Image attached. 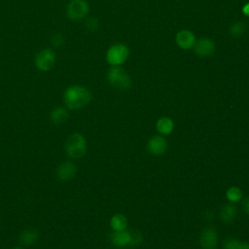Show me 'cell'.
<instances>
[{"label":"cell","instance_id":"obj_1","mask_svg":"<svg viewBox=\"0 0 249 249\" xmlns=\"http://www.w3.org/2000/svg\"><path fill=\"white\" fill-rule=\"evenodd\" d=\"M91 92L84 86L74 85L68 87L63 94L66 107L70 110H76L85 107L91 100Z\"/></svg>","mask_w":249,"mask_h":249},{"label":"cell","instance_id":"obj_2","mask_svg":"<svg viewBox=\"0 0 249 249\" xmlns=\"http://www.w3.org/2000/svg\"><path fill=\"white\" fill-rule=\"evenodd\" d=\"M111 243L120 248L138 246L142 242V234L136 230L114 231L110 234Z\"/></svg>","mask_w":249,"mask_h":249},{"label":"cell","instance_id":"obj_3","mask_svg":"<svg viewBox=\"0 0 249 249\" xmlns=\"http://www.w3.org/2000/svg\"><path fill=\"white\" fill-rule=\"evenodd\" d=\"M65 152L70 159H81L87 152L86 138L78 132L69 135L65 141Z\"/></svg>","mask_w":249,"mask_h":249},{"label":"cell","instance_id":"obj_4","mask_svg":"<svg viewBox=\"0 0 249 249\" xmlns=\"http://www.w3.org/2000/svg\"><path fill=\"white\" fill-rule=\"evenodd\" d=\"M107 79L112 87L120 90L131 88V79L127 72L121 66H112L107 74Z\"/></svg>","mask_w":249,"mask_h":249},{"label":"cell","instance_id":"obj_5","mask_svg":"<svg viewBox=\"0 0 249 249\" xmlns=\"http://www.w3.org/2000/svg\"><path fill=\"white\" fill-rule=\"evenodd\" d=\"M56 56L53 49L45 48L38 52L34 58L35 66L42 72H48L52 70L55 64Z\"/></svg>","mask_w":249,"mask_h":249},{"label":"cell","instance_id":"obj_6","mask_svg":"<svg viewBox=\"0 0 249 249\" xmlns=\"http://www.w3.org/2000/svg\"><path fill=\"white\" fill-rule=\"evenodd\" d=\"M129 54L128 48L124 44H115L106 53V60L112 66H121L125 62Z\"/></svg>","mask_w":249,"mask_h":249},{"label":"cell","instance_id":"obj_7","mask_svg":"<svg viewBox=\"0 0 249 249\" xmlns=\"http://www.w3.org/2000/svg\"><path fill=\"white\" fill-rule=\"evenodd\" d=\"M89 12V5L85 0H71L66 7V16L72 20H80L85 18Z\"/></svg>","mask_w":249,"mask_h":249},{"label":"cell","instance_id":"obj_8","mask_svg":"<svg viewBox=\"0 0 249 249\" xmlns=\"http://www.w3.org/2000/svg\"><path fill=\"white\" fill-rule=\"evenodd\" d=\"M193 49H194L195 53L197 56L207 57L214 53L215 43L209 38L202 37V38L198 39L197 41L196 40V43H195Z\"/></svg>","mask_w":249,"mask_h":249},{"label":"cell","instance_id":"obj_9","mask_svg":"<svg viewBox=\"0 0 249 249\" xmlns=\"http://www.w3.org/2000/svg\"><path fill=\"white\" fill-rule=\"evenodd\" d=\"M218 235L213 228H205L200 233L199 243L202 249H215L217 246Z\"/></svg>","mask_w":249,"mask_h":249},{"label":"cell","instance_id":"obj_10","mask_svg":"<svg viewBox=\"0 0 249 249\" xmlns=\"http://www.w3.org/2000/svg\"><path fill=\"white\" fill-rule=\"evenodd\" d=\"M166 148L167 141L163 136L160 135L152 136L147 143V150L149 151V153L156 156L162 155L165 152Z\"/></svg>","mask_w":249,"mask_h":249},{"label":"cell","instance_id":"obj_11","mask_svg":"<svg viewBox=\"0 0 249 249\" xmlns=\"http://www.w3.org/2000/svg\"><path fill=\"white\" fill-rule=\"evenodd\" d=\"M76 172V164L70 160H66L57 166L56 176L60 181H68L75 176Z\"/></svg>","mask_w":249,"mask_h":249},{"label":"cell","instance_id":"obj_12","mask_svg":"<svg viewBox=\"0 0 249 249\" xmlns=\"http://www.w3.org/2000/svg\"><path fill=\"white\" fill-rule=\"evenodd\" d=\"M175 40H176V44L183 50L192 49L196 43L195 34L188 29L180 30L176 34Z\"/></svg>","mask_w":249,"mask_h":249},{"label":"cell","instance_id":"obj_13","mask_svg":"<svg viewBox=\"0 0 249 249\" xmlns=\"http://www.w3.org/2000/svg\"><path fill=\"white\" fill-rule=\"evenodd\" d=\"M69 118V112L65 107H55L50 114V120L54 124H64Z\"/></svg>","mask_w":249,"mask_h":249},{"label":"cell","instance_id":"obj_14","mask_svg":"<svg viewBox=\"0 0 249 249\" xmlns=\"http://www.w3.org/2000/svg\"><path fill=\"white\" fill-rule=\"evenodd\" d=\"M38 238L39 232L34 229H25L20 232L18 236L20 244H23L25 246H30L34 244L38 240Z\"/></svg>","mask_w":249,"mask_h":249},{"label":"cell","instance_id":"obj_15","mask_svg":"<svg viewBox=\"0 0 249 249\" xmlns=\"http://www.w3.org/2000/svg\"><path fill=\"white\" fill-rule=\"evenodd\" d=\"M236 216V206L231 203L225 204L220 210V218L221 220L226 223H231Z\"/></svg>","mask_w":249,"mask_h":249},{"label":"cell","instance_id":"obj_16","mask_svg":"<svg viewBox=\"0 0 249 249\" xmlns=\"http://www.w3.org/2000/svg\"><path fill=\"white\" fill-rule=\"evenodd\" d=\"M156 127H157V130L160 134L167 135V134L172 132L173 127H174V124H173V121L170 118L162 117V118L159 119V121L157 122Z\"/></svg>","mask_w":249,"mask_h":249},{"label":"cell","instance_id":"obj_17","mask_svg":"<svg viewBox=\"0 0 249 249\" xmlns=\"http://www.w3.org/2000/svg\"><path fill=\"white\" fill-rule=\"evenodd\" d=\"M110 226L114 231H124L126 229L127 220L122 214H116L111 218Z\"/></svg>","mask_w":249,"mask_h":249},{"label":"cell","instance_id":"obj_18","mask_svg":"<svg viewBox=\"0 0 249 249\" xmlns=\"http://www.w3.org/2000/svg\"><path fill=\"white\" fill-rule=\"evenodd\" d=\"M224 249H249V243L237 240L232 237H228L223 243Z\"/></svg>","mask_w":249,"mask_h":249},{"label":"cell","instance_id":"obj_19","mask_svg":"<svg viewBox=\"0 0 249 249\" xmlns=\"http://www.w3.org/2000/svg\"><path fill=\"white\" fill-rule=\"evenodd\" d=\"M226 196L227 198L231 201V202H236L238 200L241 199L242 197V192L239 188L237 187H231L230 188L227 193H226Z\"/></svg>","mask_w":249,"mask_h":249},{"label":"cell","instance_id":"obj_20","mask_svg":"<svg viewBox=\"0 0 249 249\" xmlns=\"http://www.w3.org/2000/svg\"><path fill=\"white\" fill-rule=\"evenodd\" d=\"M245 29H246V26L242 21H235L231 25L230 32L232 36L239 37L244 33Z\"/></svg>","mask_w":249,"mask_h":249},{"label":"cell","instance_id":"obj_21","mask_svg":"<svg viewBox=\"0 0 249 249\" xmlns=\"http://www.w3.org/2000/svg\"><path fill=\"white\" fill-rule=\"evenodd\" d=\"M52 45L55 48H60L64 45V37L57 33V34H54L52 38Z\"/></svg>","mask_w":249,"mask_h":249},{"label":"cell","instance_id":"obj_22","mask_svg":"<svg viewBox=\"0 0 249 249\" xmlns=\"http://www.w3.org/2000/svg\"><path fill=\"white\" fill-rule=\"evenodd\" d=\"M86 26L90 31H95L98 28V20L95 18H89L86 20Z\"/></svg>","mask_w":249,"mask_h":249},{"label":"cell","instance_id":"obj_23","mask_svg":"<svg viewBox=\"0 0 249 249\" xmlns=\"http://www.w3.org/2000/svg\"><path fill=\"white\" fill-rule=\"evenodd\" d=\"M242 208L249 215V197L244 198V200L242 201Z\"/></svg>","mask_w":249,"mask_h":249},{"label":"cell","instance_id":"obj_24","mask_svg":"<svg viewBox=\"0 0 249 249\" xmlns=\"http://www.w3.org/2000/svg\"><path fill=\"white\" fill-rule=\"evenodd\" d=\"M242 12H243V14H244V15H246V16H248V17H249V3H247L246 5H244V6H243V8H242Z\"/></svg>","mask_w":249,"mask_h":249},{"label":"cell","instance_id":"obj_25","mask_svg":"<svg viewBox=\"0 0 249 249\" xmlns=\"http://www.w3.org/2000/svg\"><path fill=\"white\" fill-rule=\"evenodd\" d=\"M12 249H22V248H20V247H18V246H16V247H13Z\"/></svg>","mask_w":249,"mask_h":249}]
</instances>
